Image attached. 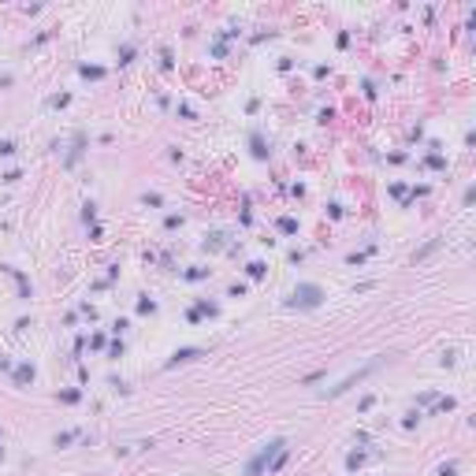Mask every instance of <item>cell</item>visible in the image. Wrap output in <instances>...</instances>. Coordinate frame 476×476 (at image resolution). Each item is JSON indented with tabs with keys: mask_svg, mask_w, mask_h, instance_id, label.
I'll return each instance as SVG.
<instances>
[{
	"mask_svg": "<svg viewBox=\"0 0 476 476\" xmlns=\"http://www.w3.org/2000/svg\"><path fill=\"white\" fill-rule=\"evenodd\" d=\"M320 301H324V290H320V286L301 283V286H294V294L286 298V305H290V309H317Z\"/></svg>",
	"mask_w": 476,
	"mask_h": 476,
	"instance_id": "2",
	"label": "cell"
},
{
	"mask_svg": "<svg viewBox=\"0 0 476 476\" xmlns=\"http://www.w3.org/2000/svg\"><path fill=\"white\" fill-rule=\"evenodd\" d=\"M205 350H179L175 357H171V365H179V361H193V357H201Z\"/></svg>",
	"mask_w": 476,
	"mask_h": 476,
	"instance_id": "3",
	"label": "cell"
},
{
	"mask_svg": "<svg viewBox=\"0 0 476 476\" xmlns=\"http://www.w3.org/2000/svg\"><path fill=\"white\" fill-rule=\"evenodd\" d=\"M283 454H286V439H268V443L250 458V465H246V476H260L264 469L272 473V469H276V461L283 458Z\"/></svg>",
	"mask_w": 476,
	"mask_h": 476,
	"instance_id": "1",
	"label": "cell"
}]
</instances>
